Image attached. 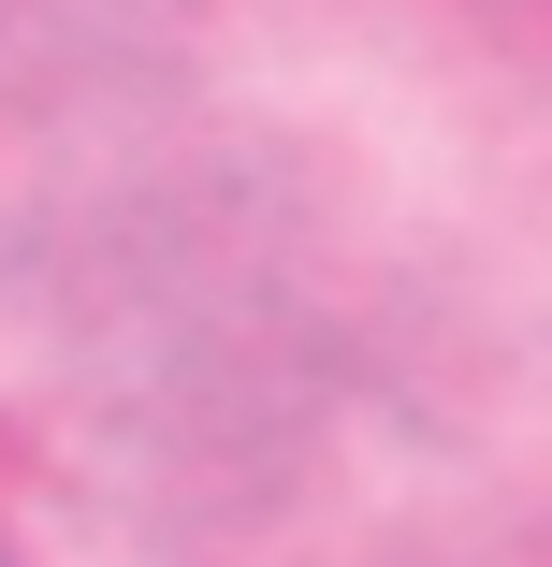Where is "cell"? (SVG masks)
I'll use <instances>...</instances> for the list:
<instances>
[{"instance_id":"1","label":"cell","mask_w":552,"mask_h":567,"mask_svg":"<svg viewBox=\"0 0 552 567\" xmlns=\"http://www.w3.org/2000/svg\"><path fill=\"white\" fill-rule=\"evenodd\" d=\"M0 567H15V553H0Z\"/></svg>"}]
</instances>
